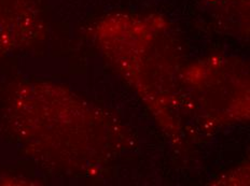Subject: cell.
Returning a JSON list of instances; mask_svg holds the SVG:
<instances>
[{
    "label": "cell",
    "mask_w": 250,
    "mask_h": 186,
    "mask_svg": "<svg viewBox=\"0 0 250 186\" xmlns=\"http://www.w3.org/2000/svg\"><path fill=\"white\" fill-rule=\"evenodd\" d=\"M4 6V3L2 2V0H0V53H1L2 51V46H3V43H2V40H3V37H2V34H3V20L2 19H4V15H6V9H2Z\"/></svg>",
    "instance_id": "1"
}]
</instances>
